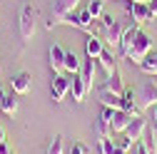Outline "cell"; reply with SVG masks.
Instances as JSON below:
<instances>
[{"instance_id": "ac0fdd59", "label": "cell", "mask_w": 157, "mask_h": 154, "mask_svg": "<svg viewBox=\"0 0 157 154\" xmlns=\"http://www.w3.org/2000/svg\"><path fill=\"white\" fill-rule=\"evenodd\" d=\"M82 62L75 52H65V75H80Z\"/></svg>"}, {"instance_id": "6da1fadb", "label": "cell", "mask_w": 157, "mask_h": 154, "mask_svg": "<svg viewBox=\"0 0 157 154\" xmlns=\"http://www.w3.org/2000/svg\"><path fill=\"white\" fill-rule=\"evenodd\" d=\"M77 3L80 0H55V5H52V13H50V17H48V30H52V28H57V25H65V17L77 8Z\"/></svg>"}, {"instance_id": "5bb4252c", "label": "cell", "mask_w": 157, "mask_h": 154, "mask_svg": "<svg viewBox=\"0 0 157 154\" xmlns=\"http://www.w3.org/2000/svg\"><path fill=\"white\" fill-rule=\"evenodd\" d=\"M70 92H72V100L75 102H85V97H87V85H85V80H82V75H72V85H70Z\"/></svg>"}, {"instance_id": "52a82bcc", "label": "cell", "mask_w": 157, "mask_h": 154, "mask_svg": "<svg viewBox=\"0 0 157 154\" xmlns=\"http://www.w3.org/2000/svg\"><path fill=\"white\" fill-rule=\"evenodd\" d=\"M155 105H157V85H155L152 80H147V82L140 87V107L150 112Z\"/></svg>"}, {"instance_id": "8992f818", "label": "cell", "mask_w": 157, "mask_h": 154, "mask_svg": "<svg viewBox=\"0 0 157 154\" xmlns=\"http://www.w3.org/2000/svg\"><path fill=\"white\" fill-rule=\"evenodd\" d=\"M70 85H72V80L65 75V72H60V75H52V100L55 102H63L65 97H67V92H70Z\"/></svg>"}, {"instance_id": "f546056e", "label": "cell", "mask_w": 157, "mask_h": 154, "mask_svg": "<svg viewBox=\"0 0 157 154\" xmlns=\"http://www.w3.org/2000/svg\"><path fill=\"white\" fill-rule=\"evenodd\" d=\"M147 8H150V13H152V17H157V0H150Z\"/></svg>"}, {"instance_id": "ba28073f", "label": "cell", "mask_w": 157, "mask_h": 154, "mask_svg": "<svg viewBox=\"0 0 157 154\" xmlns=\"http://www.w3.org/2000/svg\"><path fill=\"white\" fill-rule=\"evenodd\" d=\"M145 132H147V119L140 114V117H135V119L127 124L125 137H127V139H132V142H140V139L145 137Z\"/></svg>"}, {"instance_id": "d6a6232c", "label": "cell", "mask_w": 157, "mask_h": 154, "mask_svg": "<svg viewBox=\"0 0 157 154\" xmlns=\"http://www.w3.org/2000/svg\"><path fill=\"white\" fill-rule=\"evenodd\" d=\"M5 94H8V90H5L3 85H0V102H3V100H5Z\"/></svg>"}, {"instance_id": "9c48e42d", "label": "cell", "mask_w": 157, "mask_h": 154, "mask_svg": "<svg viewBox=\"0 0 157 154\" xmlns=\"http://www.w3.org/2000/svg\"><path fill=\"white\" fill-rule=\"evenodd\" d=\"M30 85H33L30 72H17V75L10 77V90H13L15 94H28V92H30Z\"/></svg>"}, {"instance_id": "7a4b0ae2", "label": "cell", "mask_w": 157, "mask_h": 154, "mask_svg": "<svg viewBox=\"0 0 157 154\" xmlns=\"http://www.w3.org/2000/svg\"><path fill=\"white\" fill-rule=\"evenodd\" d=\"M150 50H152V40H150V35L140 30V32H137V37H135V42H132V47H130V52H127V60L135 62V65H140L145 57L150 55Z\"/></svg>"}, {"instance_id": "d4e9b609", "label": "cell", "mask_w": 157, "mask_h": 154, "mask_svg": "<svg viewBox=\"0 0 157 154\" xmlns=\"http://www.w3.org/2000/svg\"><path fill=\"white\" fill-rule=\"evenodd\" d=\"M115 149H117V144H112L110 137H100V152L102 154H115Z\"/></svg>"}, {"instance_id": "7c38bea8", "label": "cell", "mask_w": 157, "mask_h": 154, "mask_svg": "<svg viewBox=\"0 0 157 154\" xmlns=\"http://www.w3.org/2000/svg\"><path fill=\"white\" fill-rule=\"evenodd\" d=\"M137 32H140V25H125V32H122V40H120V55L122 57H127V52H130V47H132V42H135V37H137Z\"/></svg>"}, {"instance_id": "d6986e66", "label": "cell", "mask_w": 157, "mask_h": 154, "mask_svg": "<svg viewBox=\"0 0 157 154\" xmlns=\"http://www.w3.org/2000/svg\"><path fill=\"white\" fill-rule=\"evenodd\" d=\"M95 60H87L82 62V70H80V75H82V80H85V85H87V90H92V82H95Z\"/></svg>"}, {"instance_id": "83f0119b", "label": "cell", "mask_w": 157, "mask_h": 154, "mask_svg": "<svg viewBox=\"0 0 157 154\" xmlns=\"http://www.w3.org/2000/svg\"><path fill=\"white\" fill-rule=\"evenodd\" d=\"M135 154H152L150 149H147V144L140 139V142H137V147H135Z\"/></svg>"}, {"instance_id": "484cf974", "label": "cell", "mask_w": 157, "mask_h": 154, "mask_svg": "<svg viewBox=\"0 0 157 154\" xmlns=\"http://www.w3.org/2000/svg\"><path fill=\"white\" fill-rule=\"evenodd\" d=\"M67 154H90V147L85 142H72L70 149H67Z\"/></svg>"}, {"instance_id": "4dcf8cb0", "label": "cell", "mask_w": 157, "mask_h": 154, "mask_svg": "<svg viewBox=\"0 0 157 154\" xmlns=\"http://www.w3.org/2000/svg\"><path fill=\"white\" fill-rule=\"evenodd\" d=\"M0 154H13V152H10V147H8L5 142H3V144H0Z\"/></svg>"}, {"instance_id": "3957f363", "label": "cell", "mask_w": 157, "mask_h": 154, "mask_svg": "<svg viewBox=\"0 0 157 154\" xmlns=\"http://www.w3.org/2000/svg\"><path fill=\"white\" fill-rule=\"evenodd\" d=\"M35 23H37V10L33 5H25L20 10V37L23 42H30L35 35Z\"/></svg>"}, {"instance_id": "8d00e7d4", "label": "cell", "mask_w": 157, "mask_h": 154, "mask_svg": "<svg viewBox=\"0 0 157 154\" xmlns=\"http://www.w3.org/2000/svg\"><path fill=\"white\" fill-rule=\"evenodd\" d=\"M13 154H15V152H13Z\"/></svg>"}, {"instance_id": "44dd1931", "label": "cell", "mask_w": 157, "mask_h": 154, "mask_svg": "<svg viewBox=\"0 0 157 154\" xmlns=\"http://www.w3.org/2000/svg\"><path fill=\"white\" fill-rule=\"evenodd\" d=\"M140 70L145 75H157V52H150L145 60L140 62Z\"/></svg>"}, {"instance_id": "4316f807", "label": "cell", "mask_w": 157, "mask_h": 154, "mask_svg": "<svg viewBox=\"0 0 157 154\" xmlns=\"http://www.w3.org/2000/svg\"><path fill=\"white\" fill-rule=\"evenodd\" d=\"M142 142L147 144V149H150L152 154H157V142H155V134H152V137H142Z\"/></svg>"}, {"instance_id": "cb8c5ba5", "label": "cell", "mask_w": 157, "mask_h": 154, "mask_svg": "<svg viewBox=\"0 0 157 154\" xmlns=\"http://www.w3.org/2000/svg\"><path fill=\"white\" fill-rule=\"evenodd\" d=\"M63 137H60V134H57V137H52V142L48 144V152L45 154H63Z\"/></svg>"}, {"instance_id": "f1b7e54d", "label": "cell", "mask_w": 157, "mask_h": 154, "mask_svg": "<svg viewBox=\"0 0 157 154\" xmlns=\"http://www.w3.org/2000/svg\"><path fill=\"white\" fill-rule=\"evenodd\" d=\"M117 147H122V149L127 152V149L132 147V139H127V137H125V134H122V139H120V142H117Z\"/></svg>"}, {"instance_id": "ffe728a7", "label": "cell", "mask_w": 157, "mask_h": 154, "mask_svg": "<svg viewBox=\"0 0 157 154\" xmlns=\"http://www.w3.org/2000/svg\"><path fill=\"white\" fill-rule=\"evenodd\" d=\"M97 60H100V65H102V70H105V75H107V77L117 72V67H115V55H112V50H105V52H102L100 57H97Z\"/></svg>"}, {"instance_id": "d590c367", "label": "cell", "mask_w": 157, "mask_h": 154, "mask_svg": "<svg viewBox=\"0 0 157 154\" xmlns=\"http://www.w3.org/2000/svg\"><path fill=\"white\" fill-rule=\"evenodd\" d=\"M132 3H150V0H132Z\"/></svg>"}, {"instance_id": "5b68a950", "label": "cell", "mask_w": 157, "mask_h": 154, "mask_svg": "<svg viewBox=\"0 0 157 154\" xmlns=\"http://www.w3.org/2000/svg\"><path fill=\"white\" fill-rule=\"evenodd\" d=\"M122 32H125V25L122 23H112V25H105L100 28V37L110 45V47H120V40H122Z\"/></svg>"}, {"instance_id": "8fae6325", "label": "cell", "mask_w": 157, "mask_h": 154, "mask_svg": "<svg viewBox=\"0 0 157 154\" xmlns=\"http://www.w3.org/2000/svg\"><path fill=\"white\" fill-rule=\"evenodd\" d=\"M102 42H105V40H102L100 35H92V32L87 35V40H85V55L90 57V60H97V57H100V55L105 52Z\"/></svg>"}, {"instance_id": "277c9868", "label": "cell", "mask_w": 157, "mask_h": 154, "mask_svg": "<svg viewBox=\"0 0 157 154\" xmlns=\"http://www.w3.org/2000/svg\"><path fill=\"white\" fill-rule=\"evenodd\" d=\"M127 13L132 17V23L135 25H145V23H152L155 17L147 8V3H132V0H127Z\"/></svg>"}, {"instance_id": "836d02e7", "label": "cell", "mask_w": 157, "mask_h": 154, "mask_svg": "<svg viewBox=\"0 0 157 154\" xmlns=\"http://www.w3.org/2000/svg\"><path fill=\"white\" fill-rule=\"evenodd\" d=\"M3 142H5V129L0 127V144H3Z\"/></svg>"}, {"instance_id": "e0dca14e", "label": "cell", "mask_w": 157, "mask_h": 154, "mask_svg": "<svg viewBox=\"0 0 157 154\" xmlns=\"http://www.w3.org/2000/svg\"><path fill=\"white\" fill-rule=\"evenodd\" d=\"M17 97H20V94H15V92H8L5 94V100L0 102V109H3V114H8V117H13V114L17 112Z\"/></svg>"}, {"instance_id": "30bf717a", "label": "cell", "mask_w": 157, "mask_h": 154, "mask_svg": "<svg viewBox=\"0 0 157 154\" xmlns=\"http://www.w3.org/2000/svg\"><path fill=\"white\" fill-rule=\"evenodd\" d=\"M65 52H67V50H63L60 45H50L48 57H50V67H52V72H55V75L65 72Z\"/></svg>"}, {"instance_id": "603a6c76", "label": "cell", "mask_w": 157, "mask_h": 154, "mask_svg": "<svg viewBox=\"0 0 157 154\" xmlns=\"http://www.w3.org/2000/svg\"><path fill=\"white\" fill-rule=\"evenodd\" d=\"M102 3H105V0H90V3H87V8H85V10L95 17V20H100V17H102V13H105V5H102Z\"/></svg>"}, {"instance_id": "1f68e13d", "label": "cell", "mask_w": 157, "mask_h": 154, "mask_svg": "<svg viewBox=\"0 0 157 154\" xmlns=\"http://www.w3.org/2000/svg\"><path fill=\"white\" fill-rule=\"evenodd\" d=\"M150 114H152V124H157V105L150 109Z\"/></svg>"}, {"instance_id": "e575fe53", "label": "cell", "mask_w": 157, "mask_h": 154, "mask_svg": "<svg viewBox=\"0 0 157 154\" xmlns=\"http://www.w3.org/2000/svg\"><path fill=\"white\" fill-rule=\"evenodd\" d=\"M115 154H127V152H125L122 147H117V149H115Z\"/></svg>"}, {"instance_id": "4fadbf2b", "label": "cell", "mask_w": 157, "mask_h": 154, "mask_svg": "<svg viewBox=\"0 0 157 154\" xmlns=\"http://www.w3.org/2000/svg\"><path fill=\"white\" fill-rule=\"evenodd\" d=\"M132 119H135V117H132L130 112L117 109L115 117H112V134H125V129H127V124H130Z\"/></svg>"}, {"instance_id": "7402d4cb", "label": "cell", "mask_w": 157, "mask_h": 154, "mask_svg": "<svg viewBox=\"0 0 157 154\" xmlns=\"http://www.w3.org/2000/svg\"><path fill=\"white\" fill-rule=\"evenodd\" d=\"M77 28L85 30V32H92V28H95V17H92L87 10L80 13V15H77Z\"/></svg>"}, {"instance_id": "2e32d148", "label": "cell", "mask_w": 157, "mask_h": 154, "mask_svg": "<svg viewBox=\"0 0 157 154\" xmlns=\"http://www.w3.org/2000/svg\"><path fill=\"white\" fill-rule=\"evenodd\" d=\"M100 90H107V92H115V94H122V92H125V82H122L120 72L110 75V77H107V82L100 85Z\"/></svg>"}, {"instance_id": "9a60e30c", "label": "cell", "mask_w": 157, "mask_h": 154, "mask_svg": "<svg viewBox=\"0 0 157 154\" xmlns=\"http://www.w3.org/2000/svg\"><path fill=\"white\" fill-rule=\"evenodd\" d=\"M97 94H100L102 107H110V109H122V94H115V92H107V90H97Z\"/></svg>"}]
</instances>
